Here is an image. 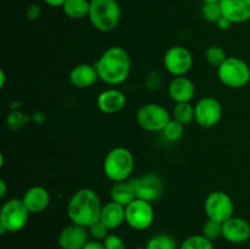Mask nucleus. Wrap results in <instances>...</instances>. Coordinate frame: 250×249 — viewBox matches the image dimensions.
<instances>
[{
	"instance_id": "obj_1",
	"label": "nucleus",
	"mask_w": 250,
	"mask_h": 249,
	"mask_svg": "<svg viewBox=\"0 0 250 249\" xmlns=\"http://www.w3.org/2000/svg\"><path fill=\"white\" fill-rule=\"evenodd\" d=\"M94 65L100 80L110 85L124 83L131 72L129 54L121 46H110Z\"/></svg>"
},
{
	"instance_id": "obj_30",
	"label": "nucleus",
	"mask_w": 250,
	"mask_h": 249,
	"mask_svg": "<svg viewBox=\"0 0 250 249\" xmlns=\"http://www.w3.org/2000/svg\"><path fill=\"white\" fill-rule=\"evenodd\" d=\"M88 232H89V236H92L95 241H104L109 234V228L99 220L88 227Z\"/></svg>"
},
{
	"instance_id": "obj_19",
	"label": "nucleus",
	"mask_w": 250,
	"mask_h": 249,
	"mask_svg": "<svg viewBox=\"0 0 250 249\" xmlns=\"http://www.w3.org/2000/svg\"><path fill=\"white\" fill-rule=\"evenodd\" d=\"M222 14L233 23L250 20V0H220Z\"/></svg>"
},
{
	"instance_id": "obj_36",
	"label": "nucleus",
	"mask_w": 250,
	"mask_h": 249,
	"mask_svg": "<svg viewBox=\"0 0 250 249\" xmlns=\"http://www.w3.org/2000/svg\"><path fill=\"white\" fill-rule=\"evenodd\" d=\"M0 78H1V83H0V87H4V84H5V73H4V71H1V72H0Z\"/></svg>"
},
{
	"instance_id": "obj_8",
	"label": "nucleus",
	"mask_w": 250,
	"mask_h": 249,
	"mask_svg": "<svg viewBox=\"0 0 250 249\" xmlns=\"http://www.w3.org/2000/svg\"><path fill=\"white\" fill-rule=\"evenodd\" d=\"M204 209L208 219L215 220L222 224L233 216L234 204L227 193L222 190H215L210 193L205 199Z\"/></svg>"
},
{
	"instance_id": "obj_12",
	"label": "nucleus",
	"mask_w": 250,
	"mask_h": 249,
	"mask_svg": "<svg viewBox=\"0 0 250 249\" xmlns=\"http://www.w3.org/2000/svg\"><path fill=\"white\" fill-rule=\"evenodd\" d=\"M222 117V106L217 99L204 97L194 105V120L200 127L211 128Z\"/></svg>"
},
{
	"instance_id": "obj_28",
	"label": "nucleus",
	"mask_w": 250,
	"mask_h": 249,
	"mask_svg": "<svg viewBox=\"0 0 250 249\" xmlns=\"http://www.w3.org/2000/svg\"><path fill=\"white\" fill-rule=\"evenodd\" d=\"M183 133H185V124H180L173 119H171V121L163 129V134L165 136V138L171 142H176L182 138Z\"/></svg>"
},
{
	"instance_id": "obj_22",
	"label": "nucleus",
	"mask_w": 250,
	"mask_h": 249,
	"mask_svg": "<svg viewBox=\"0 0 250 249\" xmlns=\"http://www.w3.org/2000/svg\"><path fill=\"white\" fill-rule=\"evenodd\" d=\"M90 1L88 0H66L62 5L63 14L72 20H81L89 14Z\"/></svg>"
},
{
	"instance_id": "obj_37",
	"label": "nucleus",
	"mask_w": 250,
	"mask_h": 249,
	"mask_svg": "<svg viewBox=\"0 0 250 249\" xmlns=\"http://www.w3.org/2000/svg\"><path fill=\"white\" fill-rule=\"evenodd\" d=\"M203 2H220V0H202Z\"/></svg>"
},
{
	"instance_id": "obj_29",
	"label": "nucleus",
	"mask_w": 250,
	"mask_h": 249,
	"mask_svg": "<svg viewBox=\"0 0 250 249\" xmlns=\"http://www.w3.org/2000/svg\"><path fill=\"white\" fill-rule=\"evenodd\" d=\"M202 234L210 241L222 237V224L215 220L208 219L202 227Z\"/></svg>"
},
{
	"instance_id": "obj_32",
	"label": "nucleus",
	"mask_w": 250,
	"mask_h": 249,
	"mask_svg": "<svg viewBox=\"0 0 250 249\" xmlns=\"http://www.w3.org/2000/svg\"><path fill=\"white\" fill-rule=\"evenodd\" d=\"M216 24H217V26H219L220 29H229V28H231V26H232V24H233V22H232L231 20L227 19V17L222 16L221 19H220L219 21H217Z\"/></svg>"
},
{
	"instance_id": "obj_33",
	"label": "nucleus",
	"mask_w": 250,
	"mask_h": 249,
	"mask_svg": "<svg viewBox=\"0 0 250 249\" xmlns=\"http://www.w3.org/2000/svg\"><path fill=\"white\" fill-rule=\"evenodd\" d=\"M83 249H106L105 248V246H104V243H103V242H100V241H89L88 242L87 244H85L84 246V248Z\"/></svg>"
},
{
	"instance_id": "obj_10",
	"label": "nucleus",
	"mask_w": 250,
	"mask_h": 249,
	"mask_svg": "<svg viewBox=\"0 0 250 249\" xmlns=\"http://www.w3.org/2000/svg\"><path fill=\"white\" fill-rule=\"evenodd\" d=\"M164 66L172 76H186L193 66V55L187 48L181 45L171 46L164 55Z\"/></svg>"
},
{
	"instance_id": "obj_23",
	"label": "nucleus",
	"mask_w": 250,
	"mask_h": 249,
	"mask_svg": "<svg viewBox=\"0 0 250 249\" xmlns=\"http://www.w3.org/2000/svg\"><path fill=\"white\" fill-rule=\"evenodd\" d=\"M172 119L182 124H189L194 120V106L190 103H177L173 109Z\"/></svg>"
},
{
	"instance_id": "obj_6",
	"label": "nucleus",
	"mask_w": 250,
	"mask_h": 249,
	"mask_svg": "<svg viewBox=\"0 0 250 249\" xmlns=\"http://www.w3.org/2000/svg\"><path fill=\"white\" fill-rule=\"evenodd\" d=\"M29 211L24 207L22 199L12 198L4 203L0 211V231L17 232L23 228L28 222Z\"/></svg>"
},
{
	"instance_id": "obj_9",
	"label": "nucleus",
	"mask_w": 250,
	"mask_h": 249,
	"mask_svg": "<svg viewBox=\"0 0 250 249\" xmlns=\"http://www.w3.org/2000/svg\"><path fill=\"white\" fill-rule=\"evenodd\" d=\"M137 199L153 203L161 197L164 190V181L158 173L148 172L143 176L129 180Z\"/></svg>"
},
{
	"instance_id": "obj_13",
	"label": "nucleus",
	"mask_w": 250,
	"mask_h": 249,
	"mask_svg": "<svg viewBox=\"0 0 250 249\" xmlns=\"http://www.w3.org/2000/svg\"><path fill=\"white\" fill-rule=\"evenodd\" d=\"M88 232L87 227L80 226V225L71 224L63 227L62 231L59 234V246L61 249H83L88 243Z\"/></svg>"
},
{
	"instance_id": "obj_3",
	"label": "nucleus",
	"mask_w": 250,
	"mask_h": 249,
	"mask_svg": "<svg viewBox=\"0 0 250 249\" xmlns=\"http://www.w3.org/2000/svg\"><path fill=\"white\" fill-rule=\"evenodd\" d=\"M103 170H104L105 176L112 182H125L133 173V154L124 146L111 149L105 156Z\"/></svg>"
},
{
	"instance_id": "obj_4",
	"label": "nucleus",
	"mask_w": 250,
	"mask_h": 249,
	"mask_svg": "<svg viewBox=\"0 0 250 249\" xmlns=\"http://www.w3.org/2000/svg\"><path fill=\"white\" fill-rule=\"evenodd\" d=\"M90 23L100 32L115 29L121 20V9L117 0H89Z\"/></svg>"
},
{
	"instance_id": "obj_25",
	"label": "nucleus",
	"mask_w": 250,
	"mask_h": 249,
	"mask_svg": "<svg viewBox=\"0 0 250 249\" xmlns=\"http://www.w3.org/2000/svg\"><path fill=\"white\" fill-rule=\"evenodd\" d=\"M178 249H214L212 241L208 239L203 234H194L182 242Z\"/></svg>"
},
{
	"instance_id": "obj_11",
	"label": "nucleus",
	"mask_w": 250,
	"mask_h": 249,
	"mask_svg": "<svg viewBox=\"0 0 250 249\" xmlns=\"http://www.w3.org/2000/svg\"><path fill=\"white\" fill-rule=\"evenodd\" d=\"M154 221V209L151 203L142 199H134L126 207V222L131 228L144 231Z\"/></svg>"
},
{
	"instance_id": "obj_7",
	"label": "nucleus",
	"mask_w": 250,
	"mask_h": 249,
	"mask_svg": "<svg viewBox=\"0 0 250 249\" xmlns=\"http://www.w3.org/2000/svg\"><path fill=\"white\" fill-rule=\"evenodd\" d=\"M139 127L148 132H163L166 124L171 121L170 112L163 105L149 103L138 109L136 115Z\"/></svg>"
},
{
	"instance_id": "obj_16",
	"label": "nucleus",
	"mask_w": 250,
	"mask_h": 249,
	"mask_svg": "<svg viewBox=\"0 0 250 249\" xmlns=\"http://www.w3.org/2000/svg\"><path fill=\"white\" fill-rule=\"evenodd\" d=\"M98 109L104 114H115L122 110L126 105V95L119 89L110 88L98 95Z\"/></svg>"
},
{
	"instance_id": "obj_35",
	"label": "nucleus",
	"mask_w": 250,
	"mask_h": 249,
	"mask_svg": "<svg viewBox=\"0 0 250 249\" xmlns=\"http://www.w3.org/2000/svg\"><path fill=\"white\" fill-rule=\"evenodd\" d=\"M0 187H1V190H0V197H4L6 194V183H5L4 180H0Z\"/></svg>"
},
{
	"instance_id": "obj_15",
	"label": "nucleus",
	"mask_w": 250,
	"mask_h": 249,
	"mask_svg": "<svg viewBox=\"0 0 250 249\" xmlns=\"http://www.w3.org/2000/svg\"><path fill=\"white\" fill-rule=\"evenodd\" d=\"M24 207L29 214H38L44 211L50 203V194L48 190L41 186H34L27 189L22 197Z\"/></svg>"
},
{
	"instance_id": "obj_2",
	"label": "nucleus",
	"mask_w": 250,
	"mask_h": 249,
	"mask_svg": "<svg viewBox=\"0 0 250 249\" xmlns=\"http://www.w3.org/2000/svg\"><path fill=\"white\" fill-rule=\"evenodd\" d=\"M103 205L95 190L82 188L73 193L67 204V215L72 224L83 227L92 226L99 221Z\"/></svg>"
},
{
	"instance_id": "obj_34",
	"label": "nucleus",
	"mask_w": 250,
	"mask_h": 249,
	"mask_svg": "<svg viewBox=\"0 0 250 249\" xmlns=\"http://www.w3.org/2000/svg\"><path fill=\"white\" fill-rule=\"evenodd\" d=\"M44 2H45L46 5H49V6H53V7L61 6L62 7V5L65 4L66 0H44Z\"/></svg>"
},
{
	"instance_id": "obj_14",
	"label": "nucleus",
	"mask_w": 250,
	"mask_h": 249,
	"mask_svg": "<svg viewBox=\"0 0 250 249\" xmlns=\"http://www.w3.org/2000/svg\"><path fill=\"white\" fill-rule=\"evenodd\" d=\"M222 237L229 243H244L250 238V224L242 217H229L222 222Z\"/></svg>"
},
{
	"instance_id": "obj_17",
	"label": "nucleus",
	"mask_w": 250,
	"mask_h": 249,
	"mask_svg": "<svg viewBox=\"0 0 250 249\" xmlns=\"http://www.w3.org/2000/svg\"><path fill=\"white\" fill-rule=\"evenodd\" d=\"M168 94L176 104L189 103L194 98L195 85L186 76H177V77H173L168 84Z\"/></svg>"
},
{
	"instance_id": "obj_18",
	"label": "nucleus",
	"mask_w": 250,
	"mask_h": 249,
	"mask_svg": "<svg viewBox=\"0 0 250 249\" xmlns=\"http://www.w3.org/2000/svg\"><path fill=\"white\" fill-rule=\"evenodd\" d=\"M70 82L73 87L85 89L95 84L99 78L95 65L90 63H80L75 66L70 72Z\"/></svg>"
},
{
	"instance_id": "obj_5",
	"label": "nucleus",
	"mask_w": 250,
	"mask_h": 249,
	"mask_svg": "<svg viewBox=\"0 0 250 249\" xmlns=\"http://www.w3.org/2000/svg\"><path fill=\"white\" fill-rule=\"evenodd\" d=\"M217 76L226 87L243 88L250 81V67L242 59L229 56L217 67Z\"/></svg>"
},
{
	"instance_id": "obj_20",
	"label": "nucleus",
	"mask_w": 250,
	"mask_h": 249,
	"mask_svg": "<svg viewBox=\"0 0 250 249\" xmlns=\"http://www.w3.org/2000/svg\"><path fill=\"white\" fill-rule=\"evenodd\" d=\"M100 221L109 229L117 228L126 222V208L111 200L107 204L103 205Z\"/></svg>"
},
{
	"instance_id": "obj_27",
	"label": "nucleus",
	"mask_w": 250,
	"mask_h": 249,
	"mask_svg": "<svg viewBox=\"0 0 250 249\" xmlns=\"http://www.w3.org/2000/svg\"><path fill=\"white\" fill-rule=\"evenodd\" d=\"M202 14L207 21L217 23L220 19L224 16L220 2H204L202 7Z\"/></svg>"
},
{
	"instance_id": "obj_21",
	"label": "nucleus",
	"mask_w": 250,
	"mask_h": 249,
	"mask_svg": "<svg viewBox=\"0 0 250 249\" xmlns=\"http://www.w3.org/2000/svg\"><path fill=\"white\" fill-rule=\"evenodd\" d=\"M110 197H111L112 202L117 203L125 208L131 204L134 199H137L136 192H134L129 181L115 183L111 188V192H110Z\"/></svg>"
},
{
	"instance_id": "obj_31",
	"label": "nucleus",
	"mask_w": 250,
	"mask_h": 249,
	"mask_svg": "<svg viewBox=\"0 0 250 249\" xmlns=\"http://www.w3.org/2000/svg\"><path fill=\"white\" fill-rule=\"evenodd\" d=\"M105 248L106 249H126V244H125L124 239L117 234H107L106 238L103 241Z\"/></svg>"
},
{
	"instance_id": "obj_26",
	"label": "nucleus",
	"mask_w": 250,
	"mask_h": 249,
	"mask_svg": "<svg viewBox=\"0 0 250 249\" xmlns=\"http://www.w3.org/2000/svg\"><path fill=\"white\" fill-rule=\"evenodd\" d=\"M227 58H229V56L226 55L225 49H222L221 46L219 45H210L209 48L205 50V59H207V61L210 65L215 66V67H219Z\"/></svg>"
},
{
	"instance_id": "obj_38",
	"label": "nucleus",
	"mask_w": 250,
	"mask_h": 249,
	"mask_svg": "<svg viewBox=\"0 0 250 249\" xmlns=\"http://www.w3.org/2000/svg\"><path fill=\"white\" fill-rule=\"evenodd\" d=\"M136 249H146V247H141V248H136Z\"/></svg>"
},
{
	"instance_id": "obj_24",
	"label": "nucleus",
	"mask_w": 250,
	"mask_h": 249,
	"mask_svg": "<svg viewBox=\"0 0 250 249\" xmlns=\"http://www.w3.org/2000/svg\"><path fill=\"white\" fill-rule=\"evenodd\" d=\"M146 249H178L175 238L171 237L170 234L166 233H159L151 237L148 242H146Z\"/></svg>"
}]
</instances>
